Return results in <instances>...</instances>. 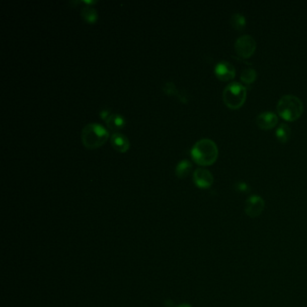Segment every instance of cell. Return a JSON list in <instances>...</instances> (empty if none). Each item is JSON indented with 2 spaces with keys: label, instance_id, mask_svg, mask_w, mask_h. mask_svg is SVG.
Wrapping results in <instances>:
<instances>
[{
  "label": "cell",
  "instance_id": "1",
  "mask_svg": "<svg viewBox=\"0 0 307 307\" xmlns=\"http://www.w3.org/2000/svg\"><path fill=\"white\" fill-rule=\"evenodd\" d=\"M193 160L201 166H209L218 157L217 145L210 139L196 141L191 149Z\"/></svg>",
  "mask_w": 307,
  "mask_h": 307
},
{
  "label": "cell",
  "instance_id": "2",
  "mask_svg": "<svg viewBox=\"0 0 307 307\" xmlns=\"http://www.w3.org/2000/svg\"><path fill=\"white\" fill-rule=\"evenodd\" d=\"M277 109L284 119L295 121L303 114V105L301 99L294 95H285L277 103Z\"/></svg>",
  "mask_w": 307,
  "mask_h": 307
},
{
  "label": "cell",
  "instance_id": "3",
  "mask_svg": "<svg viewBox=\"0 0 307 307\" xmlns=\"http://www.w3.org/2000/svg\"><path fill=\"white\" fill-rule=\"evenodd\" d=\"M109 133L102 125L89 124L81 132V140L87 149H94L102 146L107 141Z\"/></svg>",
  "mask_w": 307,
  "mask_h": 307
},
{
  "label": "cell",
  "instance_id": "4",
  "mask_svg": "<svg viewBox=\"0 0 307 307\" xmlns=\"http://www.w3.org/2000/svg\"><path fill=\"white\" fill-rule=\"evenodd\" d=\"M247 98V90L238 82H233L223 90L222 98L227 107L237 109L242 107Z\"/></svg>",
  "mask_w": 307,
  "mask_h": 307
},
{
  "label": "cell",
  "instance_id": "5",
  "mask_svg": "<svg viewBox=\"0 0 307 307\" xmlns=\"http://www.w3.org/2000/svg\"><path fill=\"white\" fill-rule=\"evenodd\" d=\"M257 43L252 35L244 34L240 36L235 42V51L243 58H249L256 50Z\"/></svg>",
  "mask_w": 307,
  "mask_h": 307
},
{
  "label": "cell",
  "instance_id": "6",
  "mask_svg": "<svg viewBox=\"0 0 307 307\" xmlns=\"http://www.w3.org/2000/svg\"><path fill=\"white\" fill-rule=\"evenodd\" d=\"M264 200L259 196H252L246 201L245 211L249 216L257 217L264 209Z\"/></svg>",
  "mask_w": 307,
  "mask_h": 307
},
{
  "label": "cell",
  "instance_id": "7",
  "mask_svg": "<svg viewBox=\"0 0 307 307\" xmlns=\"http://www.w3.org/2000/svg\"><path fill=\"white\" fill-rule=\"evenodd\" d=\"M193 179L196 186L200 188H208L213 182V177L211 172L202 168L195 171Z\"/></svg>",
  "mask_w": 307,
  "mask_h": 307
},
{
  "label": "cell",
  "instance_id": "8",
  "mask_svg": "<svg viewBox=\"0 0 307 307\" xmlns=\"http://www.w3.org/2000/svg\"><path fill=\"white\" fill-rule=\"evenodd\" d=\"M214 72L218 79L221 81H230L235 77V68L234 65L225 60L217 63L214 68Z\"/></svg>",
  "mask_w": 307,
  "mask_h": 307
},
{
  "label": "cell",
  "instance_id": "9",
  "mask_svg": "<svg viewBox=\"0 0 307 307\" xmlns=\"http://www.w3.org/2000/svg\"><path fill=\"white\" fill-rule=\"evenodd\" d=\"M278 122L277 115L273 112H263L257 116L256 124L260 128L269 130L275 127Z\"/></svg>",
  "mask_w": 307,
  "mask_h": 307
},
{
  "label": "cell",
  "instance_id": "10",
  "mask_svg": "<svg viewBox=\"0 0 307 307\" xmlns=\"http://www.w3.org/2000/svg\"><path fill=\"white\" fill-rule=\"evenodd\" d=\"M112 146L114 147V149L124 154L130 148V141L128 138L125 136L123 133L119 132H115L111 137Z\"/></svg>",
  "mask_w": 307,
  "mask_h": 307
},
{
  "label": "cell",
  "instance_id": "11",
  "mask_svg": "<svg viewBox=\"0 0 307 307\" xmlns=\"http://www.w3.org/2000/svg\"><path fill=\"white\" fill-rule=\"evenodd\" d=\"M107 127L113 131H119L124 128L125 125V119L123 115L119 114H111L106 120Z\"/></svg>",
  "mask_w": 307,
  "mask_h": 307
},
{
  "label": "cell",
  "instance_id": "12",
  "mask_svg": "<svg viewBox=\"0 0 307 307\" xmlns=\"http://www.w3.org/2000/svg\"><path fill=\"white\" fill-rule=\"evenodd\" d=\"M276 136L282 143H286L291 136V129L286 124H280L276 131Z\"/></svg>",
  "mask_w": 307,
  "mask_h": 307
},
{
  "label": "cell",
  "instance_id": "13",
  "mask_svg": "<svg viewBox=\"0 0 307 307\" xmlns=\"http://www.w3.org/2000/svg\"><path fill=\"white\" fill-rule=\"evenodd\" d=\"M192 170V164L187 160H184L179 162V164L176 167V175L180 179H184L190 173Z\"/></svg>",
  "mask_w": 307,
  "mask_h": 307
},
{
  "label": "cell",
  "instance_id": "14",
  "mask_svg": "<svg viewBox=\"0 0 307 307\" xmlns=\"http://www.w3.org/2000/svg\"><path fill=\"white\" fill-rule=\"evenodd\" d=\"M81 17L86 22L93 24L98 19V13L96 9L90 6H86L83 9H81Z\"/></svg>",
  "mask_w": 307,
  "mask_h": 307
},
{
  "label": "cell",
  "instance_id": "15",
  "mask_svg": "<svg viewBox=\"0 0 307 307\" xmlns=\"http://www.w3.org/2000/svg\"><path fill=\"white\" fill-rule=\"evenodd\" d=\"M230 23L236 30H243L246 25V20L242 14L235 13L231 17Z\"/></svg>",
  "mask_w": 307,
  "mask_h": 307
},
{
  "label": "cell",
  "instance_id": "16",
  "mask_svg": "<svg viewBox=\"0 0 307 307\" xmlns=\"http://www.w3.org/2000/svg\"><path fill=\"white\" fill-rule=\"evenodd\" d=\"M256 78L257 71L254 68H245L241 74V80L246 84H251L256 80Z\"/></svg>",
  "mask_w": 307,
  "mask_h": 307
},
{
  "label": "cell",
  "instance_id": "17",
  "mask_svg": "<svg viewBox=\"0 0 307 307\" xmlns=\"http://www.w3.org/2000/svg\"><path fill=\"white\" fill-rule=\"evenodd\" d=\"M163 90L168 96H178L179 97V90H177L175 84L173 82H167L163 87Z\"/></svg>",
  "mask_w": 307,
  "mask_h": 307
},
{
  "label": "cell",
  "instance_id": "18",
  "mask_svg": "<svg viewBox=\"0 0 307 307\" xmlns=\"http://www.w3.org/2000/svg\"><path fill=\"white\" fill-rule=\"evenodd\" d=\"M110 115H111V114H110V112L108 111V110H103V111H101V113H100V117L106 121V120L107 119V117Z\"/></svg>",
  "mask_w": 307,
  "mask_h": 307
},
{
  "label": "cell",
  "instance_id": "19",
  "mask_svg": "<svg viewBox=\"0 0 307 307\" xmlns=\"http://www.w3.org/2000/svg\"><path fill=\"white\" fill-rule=\"evenodd\" d=\"M237 188H239L240 190H242V191H244V190H246L247 189V185L245 183H243V182H240V183L237 184Z\"/></svg>",
  "mask_w": 307,
  "mask_h": 307
},
{
  "label": "cell",
  "instance_id": "20",
  "mask_svg": "<svg viewBox=\"0 0 307 307\" xmlns=\"http://www.w3.org/2000/svg\"><path fill=\"white\" fill-rule=\"evenodd\" d=\"M179 307H191L189 304H181V305H179Z\"/></svg>",
  "mask_w": 307,
  "mask_h": 307
}]
</instances>
